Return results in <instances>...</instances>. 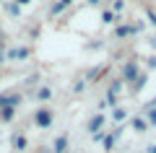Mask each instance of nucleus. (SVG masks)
I'll use <instances>...</instances> for the list:
<instances>
[{"instance_id": "nucleus-4", "label": "nucleus", "mask_w": 156, "mask_h": 153, "mask_svg": "<svg viewBox=\"0 0 156 153\" xmlns=\"http://www.w3.org/2000/svg\"><path fill=\"white\" fill-rule=\"evenodd\" d=\"M101 122H104V120H101V117H94V120L89 122V130H91V132H96V130H99V127H101Z\"/></svg>"}, {"instance_id": "nucleus-10", "label": "nucleus", "mask_w": 156, "mask_h": 153, "mask_svg": "<svg viewBox=\"0 0 156 153\" xmlns=\"http://www.w3.org/2000/svg\"><path fill=\"white\" fill-rule=\"evenodd\" d=\"M133 125H135V130H146V122H143V120H135Z\"/></svg>"}, {"instance_id": "nucleus-6", "label": "nucleus", "mask_w": 156, "mask_h": 153, "mask_svg": "<svg viewBox=\"0 0 156 153\" xmlns=\"http://www.w3.org/2000/svg\"><path fill=\"white\" fill-rule=\"evenodd\" d=\"M0 117H3V120H11V117H13V106H3Z\"/></svg>"}, {"instance_id": "nucleus-8", "label": "nucleus", "mask_w": 156, "mask_h": 153, "mask_svg": "<svg viewBox=\"0 0 156 153\" xmlns=\"http://www.w3.org/2000/svg\"><path fill=\"white\" fill-rule=\"evenodd\" d=\"M135 29H130V26H122V29H117V34H120V37H125V34H133Z\"/></svg>"}, {"instance_id": "nucleus-7", "label": "nucleus", "mask_w": 156, "mask_h": 153, "mask_svg": "<svg viewBox=\"0 0 156 153\" xmlns=\"http://www.w3.org/2000/svg\"><path fill=\"white\" fill-rule=\"evenodd\" d=\"M68 3H70V0H60V3H55V5H52V13H60L62 8L68 5Z\"/></svg>"}, {"instance_id": "nucleus-3", "label": "nucleus", "mask_w": 156, "mask_h": 153, "mask_svg": "<svg viewBox=\"0 0 156 153\" xmlns=\"http://www.w3.org/2000/svg\"><path fill=\"white\" fill-rule=\"evenodd\" d=\"M26 55H29V49H23V47H21V49H11V52H8L11 60H13V57H26Z\"/></svg>"}, {"instance_id": "nucleus-11", "label": "nucleus", "mask_w": 156, "mask_h": 153, "mask_svg": "<svg viewBox=\"0 0 156 153\" xmlns=\"http://www.w3.org/2000/svg\"><path fill=\"white\" fill-rule=\"evenodd\" d=\"M151 125H156V109L151 112Z\"/></svg>"}, {"instance_id": "nucleus-2", "label": "nucleus", "mask_w": 156, "mask_h": 153, "mask_svg": "<svg viewBox=\"0 0 156 153\" xmlns=\"http://www.w3.org/2000/svg\"><path fill=\"white\" fill-rule=\"evenodd\" d=\"M125 75H128L130 81H133L135 75H138V68H135V62H128V65H125Z\"/></svg>"}, {"instance_id": "nucleus-1", "label": "nucleus", "mask_w": 156, "mask_h": 153, "mask_svg": "<svg viewBox=\"0 0 156 153\" xmlns=\"http://www.w3.org/2000/svg\"><path fill=\"white\" fill-rule=\"evenodd\" d=\"M37 122H39L42 127H47V125L52 122V114H50V112H44V109H42V112H37Z\"/></svg>"}, {"instance_id": "nucleus-14", "label": "nucleus", "mask_w": 156, "mask_h": 153, "mask_svg": "<svg viewBox=\"0 0 156 153\" xmlns=\"http://www.w3.org/2000/svg\"><path fill=\"white\" fill-rule=\"evenodd\" d=\"M18 3H29V0H18Z\"/></svg>"}, {"instance_id": "nucleus-13", "label": "nucleus", "mask_w": 156, "mask_h": 153, "mask_svg": "<svg viewBox=\"0 0 156 153\" xmlns=\"http://www.w3.org/2000/svg\"><path fill=\"white\" fill-rule=\"evenodd\" d=\"M89 3H99V0H89Z\"/></svg>"}, {"instance_id": "nucleus-12", "label": "nucleus", "mask_w": 156, "mask_h": 153, "mask_svg": "<svg viewBox=\"0 0 156 153\" xmlns=\"http://www.w3.org/2000/svg\"><path fill=\"white\" fill-rule=\"evenodd\" d=\"M151 153H156V145H151Z\"/></svg>"}, {"instance_id": "nucleus-5", "label": "nucleus", "mask_w": 156, "mask_h": 153, "mask_svg": "<svg viewBox=\"0 0 156 153\" xmlns=\"http://www.w3.org/2000/svg\"><path fill=\"white\" fill-rule=\"evenodd\" d=\"M65 145H68V140H65V137H57V143H55V151H57V153H62V151H65Z\"/></svg>"}, {"instance_id": "nucleus-9", "label": "nucleus", "mask_w": 156, "mask_h": 153, "mask_svg": "<svg viewBox=\"0 0 156 153\" xmlns=\"http://www.w3.org/2000/svg\"><path fill=\"white\" fill-rule=\"evenodd\" d=\"M16 148L21 151V148H26V137H16Z\"/></svg>"}]
</instances>
